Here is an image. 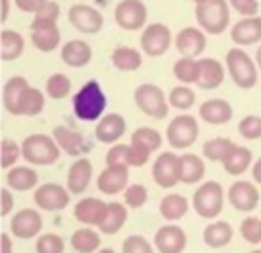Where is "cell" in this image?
Masks as SVG:
<instances>
[{"mask_svg":"<svg viewBox=\"0 0 261 253\" xmlns=\"http://www.w3.org/2000/svg\"><path fill=\"white\" fill-rule=\"evenodd\" d=\"M73 114L84 122H94L104 116L106 110V94L102 86L96 80L86 82L75 94H73Z\"/></svg>","mask_w":261,"mask_h":253,"instance_id":"6da1fadb","label":"cell"},{"mask_svg":"<svg viewBox=\"0 0 261 253\" xmlns=\"http://www.w3.org/2000/svg\"><path fill=\"white\" fill-rule=\"evenodd\" d=\"M153 245L157 253H184L188 245V235L179 224H163L155 231Z\"/></svg>","mask_w":261,"mask_h":253,"instance_id":"9a60e30c","label":"cell"},{"mask_svg":"<svg viewBox=\"0 0 261 253\" xmlns=\"http://www.w3.org/2000/svg\"><path fill=\"white\" fill-rule=\"evenodd\" d=\"M239 231H241V237L245 239V243L261 245V218L259 216H245Z\"/></svg>","mask_w":261,"mask_h":253,"instance_id":"f6af8a7d","label":"cell"},{"mask_svg":"<svg viewBox=\"0 0 261 253\" xmlns=\"http://www.w3.org/2000/svg\"><path fill=\"white\" fill-rule=\"evenodd\" d=\"M45 108V94L39 88H29L20 102V116H37Z\"/></svg>","mask_w":261,"mask_h":253,"instance_id":"60d3db41","label":"cell"},{"mask_svg":"<svg viewBox=\"0 0 261 253\" xmlns=\"http://www.w3.org/2000/svg\"><path fill=\"white\" fill-rule=\"evenodd\" d=\"M0 243H2V253H12V235L10 233H2Z\"/></svg>","mask_w":261,"mask_h":253,"instance_id":"9f6ffc18","label":"cell"},{"mask_svg":"<svg viewBox=\"0 0 261 253\" xmlns=\"http://www.w3.org/2000/svg\"><path fill=\"white\" fill-rule=\"evenodd\" d=\"M249 253H261V249H253V251H249Z\"/></svg>","mask_w":261,"mask_h":253,"instance_id":"6125c7cd","label":"cell"},{"mask_svg":"<svg viewBox=\"0 0 261 253\" xmlns=\"http://www.w3.org/2000/svg\"><path fill=\"white\" fill-rule=\"evenodd\" d=\"M190 210V200L184 196V194H165L161 200H159V214L167 220V222H175V220H181Z\"/></svg>","mask_w":261,"mask_h":253,"instance_id":"1f68e13d","label":"cell"},{"mask_svg":"<svg viewBox=\"0 0 261 253\" xmlns=\"http://www.w3.org/2000/svg\"><path fill=\"white\" fill-rule=\"evenodd\" d=\"M173 75L177 78L179 84H198V78H200V59H194V57H179L175 63H173Z\"/></svg>","mask_w":261,"mask_h":253,"instance_id":"8d00e7d4","label":"cell"},{"mask_svg":"<svg viewBox=\"0 0 261 253\" xmlns=\"http://www.w3.org/2000/svg\"><path fill=\"white\" fill-rule=\"evenodd\" d=\"M237 143H232L230 139H226V137H214V139H208L204 145H202V155H204V159H208V161H222L228 153H230V149L234 147Z\"/></svg>","mask_w":261,"mask_h":253,"instance_id":"74e56055","label":"cell"},{"mask_svg":"<svg viewBox=\"0 0 261 253\" xmlns=\"http://www.w3.org/2000/svg\"><path fill=\"white\" fill-rule=\"evenodd\" d=\"M147 6L143 0H120L114 6V22L122 31H143L147 27Z\"/></svg>","mask_w":261,"mask_h":253,"instance_id":"30bf717a","label":"cell"},{"mask_svg":"<svg viewBox=\"0 0 261 253\" xmlns=\"http://www.w3.org/2000/svg\"><path fill=\"white\" fill-rule=\"evenodd\" d=\"M41 229H43V218L37 208H20L10 216L8 222V233L20 241L37 239L41 235Z\"/></svg>","mask_w":261,"mask_h":253,"instance_id":"9c48e42d","label":"cell"},{"mask_svg":"<svg viewBox=\"0 0 261 253\" xmlns=\"http://www.w3.org/2000/svg\"><path fill=\"white\" fill-rule=\"evenodd\" d=\"M51 137L61 147V151H65L71 157H84V153L88 151L86 137L80 131H73V129H67V127H61L59 124V127H53Z\"/></svg>","mask_w":261,"mask_h":253,"instance_id":"cb8c5ba5","label":"cell"},{"mask_svg":"<svg viewBox=\"0 0 261 253\" xmlns=\"http://www.w3.org/2000/svg\"><path fill=\"white\" fill-rule=\"evenodd\" d=\"M96 253H116V251L110 249V247H104V249H100V251H96Z\"/></svg>","mask_w":261,"mask_h":253,"instance_id":"94428289","label":"cell"},{"mask_svg":"<svg viewBox=\"0 0 261 253\" xmlns=\"http://www.w3.org/2000/svg\"><path fill=\"white\" fill-rule=\"evenodd\" d=\"M192 2H196V4H202V2H206V0H192Z\"/></svg>","mask_w":261,"mask_h":253,"instance_id":"be15d7a7","label":"cell"},{"mask_svg":"<svg viewBox=\"0 0 261 253\" xmlns=\"http://www.w3.org/2000/svg\"><path fill=\"white\" fill-rule=\"evenodd\" d=\"M24 53V37L18 31L4 29L0 33V57L2 61L18 59Z\"/></svg>","mask_w":261,"mask_h":253,"instance_id":"d590c367","label":"cell"},{"mask_svg":"<svg viewBox=\"0 0 261 253\" xmlns=\"http://www.w3.org/2000/svg\"><path fill=\"white\" fill-rule=\"evenodd\" d=\"M35 251L37 253H63L65 251V241L57 233H43V235L37 237Z\"/></svg>","mask_w":261,"mask_h":253,"instance_id":"7bdbcfd3","label":"cell"},{"mask_svg":"<svg viewBox=\"0 0 261 253\" xmlns=\"http://www.w3.org/2000/svg\"><path fill=\"white\" fill-rule=\"evenodd\" d=\"M94 175V165L88 157H77L67 169V190L71 194H82L88 190Z\"/></svg>","mask_w":261,"mask_h":253,"instance_id":"d4e9b609","label":"cell"},{"mask_svg":"<svg viewBox=\"0 0 261 253\" xmlns=\"http://www.w3.org/2000/svg\"><path fill=\"white\" fill-rule=\"evenodd\" d=\"M234 237L232 224L226 220H212L210 224L204 226L202 231V239L210 249H222L226 247Z\"/></svg>","mask_w":261,"mask_h":253,"instance_id":"4dcf8cb0","label":"cell"},{"mask_svg":"<svg viewBox=\"0 0 261 253\" xmlns=\"http://www.w3.org/2000/svg\"><path fill=\"white\" fill-rule=\"evenodd\" d=\"M31 43L41 53H51L61 45V31L57 22L33 18L31 22Z\"/></svg>","mask_w":261,"mask_h":253,"instance_id":"4fadbf2b","label":"cell"},{"mask_svg":"<svg viewBox=\"0 0 261 253\" xmlns=\"http://www.w3.org/2000/svg\"><path fill=\"white\" fill-rule=\"evenodd\" d=\"M106 212H108V202L94 196H86L73 206V218L90 226H100L106 218Z\"/></svg>","mask_w":261,"mask_h":253,"instance_id":"ac0fdd59","label":"cell"},{"mask_svg":"<svg viewBox=\"0 0 261 253\" xmlns=\"http://www.w3.org/2000/svg\"><path fill=\"white\" fill-rule=\"evenodd\" d=\"M151 153H153V151H151L149 147H145L143 143L130 141V145H128V165H130V167H143V165L149 161Z\"/></svg>","mask_w":261,"mask_h":253,"instance_id":"f907efd6","label":"cell"},{"mask_svg":"<svg viewBox=\"0 0 261 253\" xmlns=\"http://www.w3.org/2000/svg\"><path fill=\"white\" fill-rule=\"evenodd\" d=\"M0 200H2V204H0V214L6 218V216H10V212L14 210V196H12V192H10L8 186L0 190Z\"/></svg>","mask_w":261,"mask_h":253,"instance_id":"db71d44e","label":"cell"},{"mask_svg":"<svg viewBox=\"0 0 261 253\" xmlns=\"http://www.w3.org/2000/svg\"><path fill=\"white\" fill-rule=\"evenodd\" d=\"M155 245H151L143 235H128L122 241V253H155Z\"/></svg>","mask_w":261,"mask_h":253,"instance_id":"c3c4849f","label":"cell"},{"mask_svg":"<svg viewBox=\"0 0 261 253\" xmlns=\"http://www.w3.org/2000/svg\"><path fill=\"white\" fill-rule=\"evenodd\" d=\"M71 92V80L65 75V73H53L49 75L47 84H45V94L51 98V100H63L65 96H69Z\"/></svg>","mask_w":261,"mask_h":253,"instance_id":"ab89813d","label":"cell"},{"mask_svg":"<svg viewBox=\"0 0 261 253\" xmlns=\"http://www.w3.org/2000/svg\"><path fill=\"white\" fill-rule=\"evenodd\" d=\"M222 163V169L228 173V175H243L247 169L253 167V153L249 147H243V145H234L230 149V153L220 161Z\"/></svg>","mask_w":261,"mask_h":253,"instance_id":"f546056e","label":"cell"},{"mask_svg":"<svg viewBox=\"0 0 261 253\" xmlns=\"http://www.w3.org/2000/svg\"><path fill=\"white\" fill-rule=\"evenodd\" d=\"M255 63H257V67L261 69V45L257 47V53H255Z\"/></svg>","mask_w":261,"mask_h":253,"instance_id":"91938a15","label":"cell"},{"mask_svg":"<svg viewBox=\"0 0 261 253\" xmlns=\"http://www.w3.org/2000/svg\"><path fill=\"white\" fill-rule=\"evenodd\" d=\"M61 61L69 67H86L92 61V47L82 39H71L61 45Z\"/></svg>","mask_w":261,"mask_h":253,"instance_id":"83f0119b","label":"cell"},{"mask_svg":"<svg viewBox=\"0 0 261 253\" xmlns=\"http://www.w3.org/2000/svg\"><path fill=\"white\" fill-rule=\"evenodd\" d=\"M239 135L247 141L261 139V116L259 114H247L239 122Z\"/></svg>","mask_w":261,"mask_h":253,"instance_id":"7dc6e473","label":"cell"},{"mask_svg":"<svg viewBox=\"0 0 261 253\" xmlns=\"http://www.w3.org/2000/svg\"><path fill=\"white\" fill-rule=\"evenodd\" d=\"M224 65L214 59V57H202L200 59V78H198V88L202 90H216L224 82Z\"/></svg>","mask_w":261,"mask_h":253,"instance_id":"f1b7e54d","label":"cell"},{"mask_svg":"<svg viewBox=\"0 0 261 253\" xmlns=\"http://www.w3.org/2000/svg\"><path fill=\"white\" fill-rule=\"evenodd\" d=\"M33 198H35V206L37 208L47 210V212H59V210L67 208L71 192L61 184L47 182V184H41L33 192Z\"/></svg>","mask_w":261,"mask_h":253,"instance_id":"8fae6325","label":"cell"},{"mask_svg":"<svg viewBox=\"0 0 261 253\" xmlns=\"http://www.w3.org/2000/svg\"><path fill=\"white\" fill-rule=\"evenodd\" d=\"M173 35L167 24L163 22H151L141 31V51L147 57H161L169 51L173 45Z\"/></svg>","mask_w":261,"mask_h":253,"instance_id":"ba28073f","label":"cell"},{"mask_svg":"<svg viewBox=\"0 0 261 253\" xmlns=\"http://www.w3.org/2000/svg\"><path fill=\"white\" fill-rule=\"evenodd\" d=\"M251 173H253V182H255V184H261V157H259V159L253 163Z\"/></svg>","mask_w":261,"mask_h":253,"instance_id":"6f0895ef","label":"cell"},{"mask_svg":"<svg viewBox=\"0 0 261 253\" xmlns=\"http://www.w3.org/2000/svg\"><path fill=\"white\" fill-rule=\"evenodd\" d=\"M106 165H118V167H130L128 165V145L126 143H114L106 151Z\"/></svg>","mask_w":261,"mask_h":253,"instance_id":"681fc988","label":"cell"},{"mask_svg":"<svg viewBox=\"0 0 261 253\" xmlns=\"http://www.w3.org/2000/svg\"><path fill=\"white\" fill-rule=\"evenodd\" d=\"M47 2H49V0H14L16 8H18L20 12H31L33 16H35Z\"/></svg>","mask_w":261,"mask_h":253,"instance_id":"11a10c76","label":"cell"},{"mask_svg":"<svg viewBox=\"0 0 261 253\" xmlns=\"http://www.w3.org/2000/svg\"><path fill=\"white\" fill-rule=\"evenodd\" d=\"M228 4L241 16H257V12H259V2L257 0H228Z\"/></svg>","mask_w":261,"mask_h":253,"instance_id":"816d5d0a","label":"cell"},{"mask_svg":"<svg viewBox=\"0 0 261 253\" xmlns=\"http://www.w3.org/2000/svg\"><path fill=\"white\" fill-rule=\"evenodd\" d=\"M110 63L118 71H137L143 65V53L135 47H114L110 53Z\"/></svg>","mask_w":261,"mask_h":253,"instance_id":"e575fe53","label":"cell"},{"mask_svg":"<svg viewBox=\"0 0 261 253\" xmlns=\"http://www.w3.org/2000/svg\"><path fill=\"white\" fill-rule=\"evenodd\" d=\"M167 100H169V106L175 108V110H190L196 104V94L190 86L179 84V86H173L169 90Z\"/></svg>","mask_w":261,"mask_h":253,"instance_id":"f35d334b","label":"cell"},{"mask_svg":"<svg viewBox=\"0 0 261 253\" xmlns=\"http://www.w3.org/2000/svg\"><path fill=\"white\" fill-rule=\"evenodd\" d=\"M20 147H22V159L29 165H53L61 155V147L55 143V139L43 133H33L24 137Z\"/></svg>","mask_w":261,"mask_h":253,"instance_id":"3957f363","label":"cell"},{"mask_svg":"<svg viewBox=\"0 0 261 253\" xmlns=\"http://www.w3.org/2000/svg\"><path fill=\"white\" fill-rule=\"evenodd\" d=\"M4 180L14 192H31L39 188V173L35 171V165H14L6 171Z\"/></svg>","mask_w":261,"mask_h":253,"instance_id":"484cf974","label":"cell"},{"mask_svg":"<svg viewBox=\"0 0 261 253\" xmlns=\"http://www.w3.org/2000/svg\"><path fill=\"white\" fill-rule=\"evenodd\" d=\"M135 104L137 108L147 114L149 118L153 120H161L169 114V100H167V94L157 86V84H141L135 88Z\"/></svg>","mask_w":261,"mask_h":253,"instance_id":"8992f818","label":"cell"},{"mask_svg":"<svg viewBox=\"0 0 261 253\" xmlns=\"http://www.w3.org/2000/svg\"><path fill=\"white\" fill-rule=\"evenodd\" d=\"M200 135V124L196 120V116L181 112L177 116H173L165 129V139L169 143L171 149H190L196 139Z\"/></svg>","mask_w":261,"mask_h":253,"instance_id":"52a82bcc","label":"cell"},{"mask_svg":"<svg viewBox=\"0 0 261 253\" xmlns=\"http://www.w3.org/2000/svg\"><path fill=\"white\" fill-rule=\"evenodd\" d=\"M192 208L200 218L214 220L224 208V188L216 180L202 182L192 196Z\"/></svg>","mask_w":261,"mask_h":253,"instance_id":"277c9868","label":"cell"},{"mask_svg":"<svg viewBox=\"0 0 261 253\" xmlns=\"http://www.w3.org/2000/svg\"><path fill=\"white\" fill-rule=\"evenodd\" d=\"M230 39L234 45L247 47L261 41V16H243L230 29Z\"/></svg>","mask_w":261,"mask_h":253,"instance_id":"44dd1931","label":"cell"},{"mask_svg":"<svg viewBox=\"0 0 261 253\" xmlns=\"http://www.w3.org/2000/svg\"><path fill=\"white\" fill-rule=\"evenodd\" d=\"M126 133V120L122 114L118 112H108L104 114L96 129H94V135L98 139V143H106V145H114L116 141L122 139V135Z\"/></svg>","mask_w":261,"mask_h":253,"instance_id":"ffe728a7","label":"cell"},{"mask_svg":"<svg viewBox=\"0 0 261 253\" xmlns=\"http://www.w3.org/2000/svg\"><path fill=\"white\" fill-rule=\"evenodd\" d=\"M177 175H179V182L181 184H198L204 180L206 175V163L200 155L196 153H184L179 155L177 159Z\"/></svg>","mask_w":261,"mask_h":253,"instance_id":"4316f807","label":"cell"},{"mask_svg":"<svg viewBox=\"0 0 261 253\" xmlns=\"http://www.w3.org/2000/svg\"><path fill=\"white\" fill-rule=\"evenodd\" d=\"M98 192L106 196H116L122 194L128 188V167H118V165H106L96 180Z\"/></svg>","mask_w":261,"mask_h":253,"instance_id":"d6986e66","label":"cell"},{"mask_svg":"<svg viewBox=\"0 0 261 253\" xmlns=\"http://www.w3.org/2000/svg\"><path fill=\"white\" fill-rule=\"evenodd\" d=\"M198 27L208 35H222L230 24L228 0H206L196 4Z\"/></svg>","mask_w":261,"mask_h":253,"instance_id":"5b68a950","label":"cell"},{"mask_svg":"<svg viewBox=\"0 0 261 253\" xmlns=\"http://www.w3.org/2000/svg\"><path fill=\"white\" fill-rule=\"evenodd\" d=\"M126 218H128V206L124 202H108L106 218L98 226V231L102 235H116L126 224Z\"/></svg>","mask_w":261,"mask_h":253,"instance_id":"d6a6232c","label":"cell"},{"mask_svg":"<svg viewBox=\"0 0 261 253\" xmlns=\"http://www.w3.org/2000/svg\"><path fill=\"white\" fill-rule=\"evenodd\" d=\"M177 159L179 155H175L173 151H163L157 155V159L153 161V182L163 188V190H171L179 184V175H177Z\"/></svg>","mask_w":261,"mask_h":253,"instance_id":"5bb4252c","label":"cell"},{"mask_svg":"<svg viewBox=\"0 0 261 253\" xmlns=\"http://www.w3.org/2000/svg\"><path fill=\"white\" fill-rule=\"evenodd\" d=\"M2 4V14H0V20L6 22L8 20V14H10V0H0Z\"/></svg>","mask_w":261,"mask_h":253,"instance_id":"680465c9","label":"cell"},{"mask_svg":"<svg viewBox=\"0 0 261 253\" xmlns=\"http://www.w3.org/2000/svg\"><path fill=\"white\" fill-rule=\"evenodd\" d=\"M67 18L69 24L84 35H96L104 27V14L90 4H73L67 12Z\"/></svg>","mask_w":261,"mask_h":253,"instance_id":"7c38bea8","label":"cell"},{"mask_svg":"<svg viewBox=\"0 0 261 253\" xmlns=\"http://www.w3.org/2000/svg\"><path fill=\"white\" fill-rule=\"evenodd\" d=\"M29 88H31V84L22 75H12L10 80H6L4 88H2V104H4L6 112H10L12 116H20V102Z\"/></svg>","mask_w":261,"mask_h":253,"instance_id":"7402d4cb","label":"cell"},{"mask_svg":"<svg viewBox=\"0 0 261 253\" xmlns=\"http://www.w3.org/2000/svg\"><path fill=\"white\" fill-rule=\"evenodd\" d=\"M69 243H71L73 251H77V253H96V251H100L102 237L92 226H80L71 233Z\"/></svg>","mask_w":261,"mask_h":253,"instance_id":"836d02e7","label":"cell"},{"mask_svg":"<svg viewBox=\"0 0 261 253\" xmlns=\"http://www.w3.org/2000/svg\"><path fill=\"white\" fill-rule=\"evenodd\" d=\"M228 204L239 212H253L259 206V190L255 182L237 180L228 188Z\"/></svg>","mask_w":261,"mask_h":253,"instance_id":"2e32d148","label":"cell"},{"mask_svg":"<svg viewBox=\"0 0 261 253\" xmlns=\"http://www.w3.org/2000/svg\"><path fill=\"white\" fill-rule=\"evenodd\" d=\"M198 116L212 127H220L232 118V106L224 98H208L200 104Z\"/></svg>","mask_w":261,"mask_h":253,"instance_id":"603a6c76","label":"cell"},{"mask_svg":"<svg viewBox=\"0 0 261 253\" xmlns=\"http://www.w3.org/2000/svg\"><path fill=\"white\" fill-rule=\"evenodd\" d=\"M224 61H226V69H228V75L234 82V86H239L243 90H251L257 86L259 67L245 49H241V47L228 49Z\"/></svg>","mask_w":261,"mask_h":253,"instance_id":"7a4b0ae2","label":"cell"},{"mask_svg":"<svg viewBox=\"0 0 261 253\" xmlns=\"http://www.w3.org/2000/svg\"><path fill=\"white\" fill-rule=\"evenodd\" d=\"M18 159H22V147H20V143H16V141H12L8 137L2 139V143H0V165H2V169L8 171L10 167L16 165Z\"/></svg>","mask_w":261,"mask_h":253,"instance_id":"b9f144b4","label":"cell"},{"mask_svg":"<svg viewBox=\"0 0 261 253\" xmlns=\"http://www.w3.org/2000/svg\"><path fill=\"white\" fill-rule=\"evenodd\" d=\"M173 47L177 49V53L181 57L198 59L204 53V49H206V33L202 29H196V27H184L175 35Z\"/></svg>","mask_w":261,"mask_h":253,"instance_id":"e0dca14e","label":"cell"},{"mask_svg":"<svg viewBox=\"0 0 261 253\" xmlns=\"http://www.w3.org/2000/svg\"><path fill=\"white\" fill-rule=\"evenodd\" d=\"M59 12H61V8H59V4L55 2V0H49L33 18H39V20H51V22H57V18H59Z\"/></svg>","mask_w":261,"mask_h":253,"instance_id":"f5cc1de1","label":"cell"},{"mask_svg":"<svg viewBox=\"0 0 261 253\" xmlns=\"http://www.w3.org/2000/svg\"><path fill=\"white\" fill-rule=\"evenodd\" d=\"M130 141H139V143H143L145 147H149L151 151H157V149L161 147V143H163L161 133L155 131V129H151V127H139V129H135Z\"/></svg>","mask_w":261,"mask_h":253,"instance_id":"bcb514c9","label":"cell"},{"mask_svg":"<svg viewBox=\"0 0 261 253\" xmlns=\"http://www.w3.org/2000/svg\"><path fill=\"white\" fill-rule=\"evenodd\" d=\"M124 196V204L130 208V210H137V208H143L149 200V190L143 186V184H128V188L122 192Z\"/></svg>","mask_w":261,"mask_h":253,"instance_id":"ee69618b","label":"cell"}]
</instances>
